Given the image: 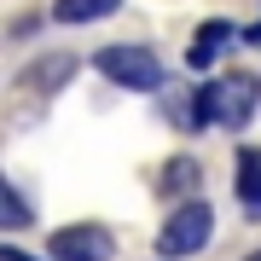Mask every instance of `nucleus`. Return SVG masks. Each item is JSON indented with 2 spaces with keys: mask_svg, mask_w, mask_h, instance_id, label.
Listing matches in <instances>:
<instances>
[{
  "mask_svg": "<svg viewBox=\"0 0 261 261\" xmlns=\"http://www.w3.org/2000/svg\"><path fill=\"white\" fill-rule=\"evenodd\" d=\"M255 105H261V82L255 75H215V82L203 87H192V105H186V122L192 128H209V122H221V128H244V122L255 116Z\"/></svg>",
  "mask_w": 261,
  "mask_h": 261,
  "instance_id": "obj_1",
  "label": "nucleus"
},
{
  "mask_svg": "<svg viewBox=\"0 0 261 261\" xmlns=\"http://www.w3.org/2000/svg\"><path fill=\"white\" fill-rule=\"evenodd\" d=\"M209 238H215V209L203 203V197H192V203H174V215L163 221L157 255H163V261H186V255L203 250Z\"/></svg>",
  "mask_w": 261,
  "mask_h": 261,
  "instance_id": "obj_2",
  "label": "nucleus"
},
{
  "mask_svg": "<svg viewBox=\"0 0 261 261\" xmlns=\"http://www.w3.org/2000/svg\"><path fill=\"white\" fill-rule=\"evenodd\" d=\"M93 70L105 75V82H116V87H128V93H157L163 87V58L151 53V47H105L93 53Z\"/></svg>",
  "mask_w": 261,
  "mask_h": 261,
  "instance_id": "obj_3",
  "label": "nucleus"
},
{
  "mask_svg": "<svg viewBox=\"0 0 261 261\" xmlns=\"http://www.w3.org/2000/svg\"><path fill=\"white\" fill-rule=\"evenodd\" d=\"M47 255H53V261H111V255H116V238L105 232V226H93V221L58 226L53 244H47Z\"/></svg>",
  "mask_w": 261,
  "mask_h": 261,
  "instance_id": "obj_4",
  "label": "nucleus"
},
{
  "mask_svg": "<svg viewBox=\"0 0 261 261\" xmlns=\"http://www.w3.org/2000/svg\"><path fill=\"white\" fill-rule=\"evenodd\" d=\"M232 35H238V29L226 23V18L197 23V35H192V47H186V64H192V70H209L215 58H221V47H232Z\"/></svg>",
  "mask_w": 261,
  "mask_h": 261,
  "instance_id": "obj_5",
  "label": "nucleus"
},
{
  "mask_svg": "<svg viewBox=\"0 0 261 261\" xmlns=\"http://www.w3.org/2000/svg\"><path fill=\"white\" fill-rule=\"evenodd\" d=\"M232 186H238V203H244V215H255L261 221V151L255 145H244L238 151V163H232Z\"/></svg>",
  "mask_w": 261,
  "mask_h": 261,
  "instance_id": "obj_6",
  "label": "nucleus"
},
{
  "mask_svg": "<svg viewBox=\"0 0 261 261\" xmlns=\"http://www.w3.org/2000/svg\"><path fill=\"white\" fill-rule=\"evenodd\" d=\"M70 75H75V58H70V53H53V58H41V64H29V70H23V87L58 93V87H64Z\"/></svg>",
  "mask_w": 261,
  "mask_h": 261,
  "instance_id": "obj_7",
  "label": "nucleus"
},
{
  "mask_svg": "<svg viewBox=\"0 0 261 261\" xmlns=\"http://www.w3.org/2000/svg\"><path fill=\"white\" fill-rule=\"evenodd\" d=\"M197 180H203V168H197V157H168V163H163V180H157V186H163L168 197H186V203H192Z\"/></svg>",
  "mask_w": 261,
  "mask_h": 261,
  "instance_id": "obj_8",
  "label": "nucleus"
},
{
  "mask_svg": "<svg viewBox=\"0 0 261 261\" xmlns=\"http://www.w3.org/2000/svg\"><path fill=\"white\" fill-rule=\"evenodd\" d=\"M35 221V209H29V197L12 186L6 174H0V226H6V232H23V226Z\"/></svg>",
  "mask_w": 261,
  "mask_h": 261,
  "instance_id": "obj_9",
  "label": "nucleus"
},
{
  "mask_svg": "<svg viewBox=\"0 0 261 261\" xmlns=\"http://www.w3.org/2000/svg\"><path fill=\"white\" fill-rule=\"evenodd\" d=\"M116 6H122V0H58L53 18L58 23H99V18H111Z\"/></svg>",
  "mask_w": 261,
  "mask_h": 261,
  "instance_id": "obj_10",
  "label": "nucleus"
},
{
  "mask_svg": "<svg viewBox=\"0 0 261 261\" xmlns=\"http://www.w3.org/2000/svg\"><path fill=\"white\" fill-rule=\"evenodd\" d=\"M35 29H41V12H23V18L12 23V35H35Z\"/></svg>",
  "mask_w": 261,
  "mask_h": 261,
  "instance_id": "obj_11",
  "label": "nucleus"
},
{
  "mask_svg": "<svg viewBox=\"0 0 261 261\" xmlns=\"http://www.w3.org/2000/svg\"><path fill=\"white\" fill-rule=\"evenodd\" d=\"M0 261H41V255H29V250H12V244H0Z\"/></svg>",
  "mask_w": 261,
  "mask_h": 261,
  "instance_id": "obj_12",
  "label": "nucleus"
},
{
  "mask_svg": "<svg viewBox=\"0 0 261 261\" xmlns=\"http://www.w3.org/2000/svg\"><path fill=\"white\" fill-rule=\"evenodd\" d=\"M244 35V47H261V23H250V29H238Z\"/></svg>",
  "mask_w": 261,
  "mask_h": 261,
  "instance_id": "obj_13",
  "label": "nucleus"
},
{
  "mask_svg": "<svg viewBox=\"0 0 261 261\" xmlns=\"http://www.w3.org/2000/svg\"><path fill=\"white\" fill-rule=\"evenodd\" d=\"M244 261H261V250H250V255H244Z\"/></svg>",
  "mask_w": 261,
  "mask_h": 261,
  "instance_id": "obj_14",
  "label": "nucleus"
}]
</instances>
